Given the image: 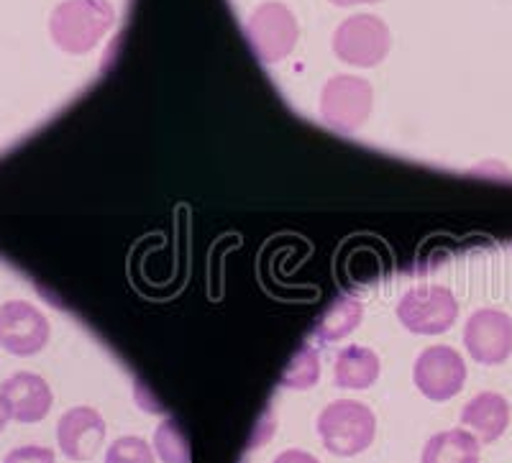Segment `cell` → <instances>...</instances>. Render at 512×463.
Masks as SVG:
<instances>
[{"label": "cell", "instance_id": "obj_3", "mask_svg": "<svg viewBox=\"0 0 512 463\" xmlns=\"http://www.w3.org/2000/svg\"><path fill=\"white\" fill-rule=\"evenodd\" d=\"M374 90L364 77L336 75L326 82L320 95V116L323 123L341 134H354L367 123L372 113Z\"/></svg>", "mask_w": 512, "mask_h": 463}, {"label": "cell", "instance_id": "obj_16", "mask_svg": "<svg viewBox=\"0 0 512 463\" xmlns=\"http://www.w3.org/2000/svg\"><path fill=\"white\" fill-rule=\"evenodd\" d=\"M154 451H157L159 461L162 463H190L192 451L187 443L185 433H182L180 423L175 417L162 420V425L154 433Z\"/></svg>", "mask_w": 512, "mask_h": 463}, {"label": "cell", "instance_id": "obj_11", "mask_svg": "<svg viewBox=\"0 0 512 463\" xmlns=\"http://www.w3.org/2000/svg\"><path fill=\"white\" fill-rule=\"evenodd\" d=\"M0 392L11 407L13 420L18 423H39L52 410L54 397L47 379H41L39 374H31V371H18L8 377L0 384Z\"/></svg>", "mask_w": 512, "mask_h": 463}, {"label": "cell", "instance_id": "obj_21", "mask_svg": "<svg viewBox=\"0 0 512 463\" xmlns=\"http://www.w3.org/2000/svg\"><path fill=\"white\" fill-rule=\"evenodd\" d=\"M8 420H13L11 407H8V402H6V397H3V392H0V433L6 430Z\"/></svg>", "mask_w": 512, "mask_h": 463}, {"label": "cell", "instance_id": "obj_12", "mask_svg": "<svg viewBox=\"0 0 512 463\" xmlns=\"http://www.w3.org/2000/svg\"><path fill=\"white\" fill-rule=\"evenodd\" d=\"M461 423L477 435L479 443H495L510 425V402L497 392H482L461 410Z\"/></svg>", "mask_w": 512, "mask_h": 463}, {"label": "cell", "instance_id": "obj_9", "mask_svg": "<svg viewBox=\"0 0 512 463\" xmlns=\"http://www.w3.org/2000/svg\"><path fill=\"white\" fill-rule=\"evenodd\" d=\"M49 343V320L31 302L0 305V346L13 356H34Z\"/></svg>", "mask_w": 512, "mask_h": 463}, {"label": "cell", "instance_id": "obj_8", "mask_svg": "<svg viewBox=\"0 0 512 463\" xmlns=\"http://www.w3.org/2000/svg\"><path fill=\"white\" fill-rule=\"evenodd\" d=\"M464 346L477 364H502L512 354V318L495 307H482L466 320Z\"/></svg>", "mask_w": 512, "mask_h": 463}, {"label": "cell", "instance_id": "obj_2", "mask_svg": "<svg viewBox=\"0 0 512 463\" xmlns=\"http://www.w3.org/2000/svg\"><path fill=\"white\" fill-rule=\"evenodd\" d=\"M318 435L333 456L351 458L367 451L377 435L372 407L356 400H336L320 412Z\"/></svg>", "mask_w": 512, "mask_h": 463}, {"label": "cell", "instance_id": "obj_15", "mask_svg": "<svg viewBox=\"0 0 512 463\" xmlns=\"http://www.w3.org/2000/svg\"><path fill=\"white\" fill-rule=\"evenodd\" d=\"M361 318H364L361 302L344 297V300H338L336 305L328 307V313L320 318L318 328H315V336L323 343H336L349 336L351 330L359 328Z\"/></svg>", "mask_w": 512, "mask_h": 463}, {"label": "cell", "instance_id": "obj_13", "mask_svg": "<svg viewBox=\"0 0 512 463\" xmlns=\"http://www.w3.org/2000/svg\"><path fill=\"white\" fill-rule=\"evenodd\" d=\"M379 356L367 346H346L336 356L333 382L341 389H369L379 379Z\"/></svg>", "mask_w": 512, "mask_h": 463}, {"label": "cell", "instance_id": "obj_17", "mask_svg": "<svg viewBox=\"0 0 512 463\" xmlns=\"http://www.w3.org/2000/svg\"><path fill=\"white\" fill-rule=\"evenodd\" d=\"M320 379V361L318 351L313 346H303L292 356L287 364L285 374H282V387L287 389H310L315 387Z\"/></svg>", "mask_w": 512, "mask_h": 463}, {"label": "cell", "instance_id": "obj_7", "mask_svg": "<svg viewBox=\"0 0 512 463\" xmlns=\"http://www.w3.org/2000/svg\"><path fill=\"white\" fill-rule=\"evenodd\" d=\"M415 387L433 402H446L464 389L466 364L451 346H431L415 359Z\"/></svg>", "mask_w": 512, "mask_h": 463}, {"label": "cell", "instance_id": "obj_6", "mask_svg": "<svg viewBox=\"0 0 512 463\" xmlns=\"http://www.w3.org/2000/svg\"><path fill=\"white\" fill-rule=\"evenodd\" d=\"M246 36H249L256 57L274 64L290 57L300 29H297V18L292 16L290 8L282 3H264L249 16Z\"/></svg>", "mask_w": 512, "mask_h": 463}, {"label": "cell", "instance_id": "obj_18", "mask_svg": "<svg viewBox=\"0 0 512 463\" xmlns=\"http://www.w3.org/2000/svg\"><path fill=\"white\" fill-rule=\"evenodd\" d=\"M154 451L149 448L144 438H136V435H123L116 438L108 446L105 453V463H154Z\"/></svg>", "mask_w": 512, "mask_h": 463}, {"label": "cell", "instance_id": "obj_1", "mask_svg": "<svg viewBox=\"0 0 512 463\" xmlns=\"http://www.w3.org/2000/svg\"><path fill=\"white\" fill-rule=\"evenodd\" d=\"M116 21L108 0H64L52 11L49 34L67 54H88L100 44Z\"/></svg>", "mask_w": 512, "mask_h": 463}, {"label": "cell", "instance_id": "obj_14", "mask_svg": "<svg viewBox=\"0 0 512 463\" xmlns=\"http://www.w3.org/2000/svg\"><path fill=\"white\" fill-rule=\"evenodd\" d=\"M420 463H479V440L469 430H443L423 448Z\"/></svg>", "mask_w": 512, "mask_h": 463}, {"label": "cell", "instance_id": "obj_5", "mask_svg": "<svg viewBox=\"0 0 512 463\" xmlns=\"http://www.w3.org/2000/svg\"><path fill=\"white\" fill-rule=\"evenodd\" d=\"M333 52L354 67H374L390 52V29L372 13H356L333 34Z\"/></svg>", "mask_w": 512, "mask_h": 463}, {"label": "cell", "instance_id": "obj_22", "mask_svg": "<svg viewBox=\"0 0 512 463\" xmlns=\"http://www.w3.org/2000/svg\"><path fill=\"white\" fill-rule=\"evenodd\" d=\"M333 6L349 8V6H364V3H377V0H331Z\"/></svg>", "mask_w": 512, "mask_h": 463}, {"label": "cell", "instance_id": "obj_20", "mask_svg": "<svg viewBox=\"0 0 512 463\" xmlns=\"http://www.w3.org/2000/svg\"><path fill=\"white\" fill-rule=\"evenodd\" d=\"M272 463H320V461L313 456V453L300 451V448H290V451H282Z\"/></svg>", "mask_w": 512, "mask_h": 463}, {"label": "cell", "instance_id": "obj_19", "mask_svg": "<svg viewBox=\"0 0 512 463\" xmlns=\"http://www.w3.org/2000/svg\"><path fill=\"white\" fill-rule=\"evenodd\" d=\"M3 463H54V451L44 446L13 448Z\"/></svg>", "mask_w": 512, "mask_h": 463}, {"label": "cell", "instance_id": "obj_10", "mask_svg": "<svg viewBox=\"0 0 512 463\" xmlns=\"http://www.w3.org/2000/svg\"><path fill=\"white\" fill-rule=\"evenodd\" d=\"M105 420L93 407H72L57 423V443L72 461H90L103 448Z\"/></svg>", "mask_w": 512, "mask_h": 463}, {"label": "cell", "instance_id": "obj_4", "mask_svg": "<svg viewBox=\"0 0 512 463\" xmlns=\"http://www.w3.org/2000/svg\"><path fill=\"white\" fill-rule=\"evenodd\" d=\"M397 318L415 336H438L456 323L459 302L441 284H423L402 297Z\"/></svg>", "mask_w": 512, "mask_h": 463}]
</instances>
